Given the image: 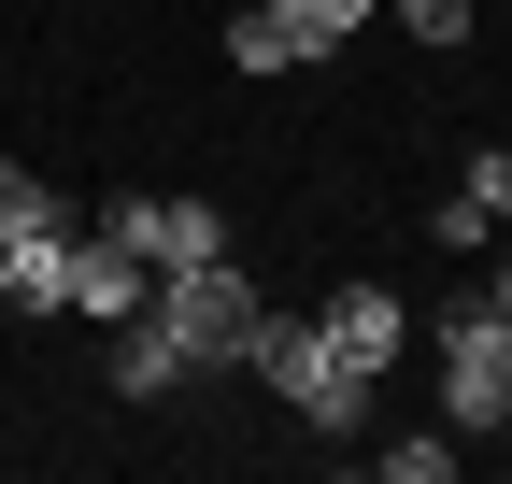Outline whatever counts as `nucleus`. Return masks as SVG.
Returning <instances> with one entry per match:
<instances>
[{
  "instance_id": "f257e3e1",
  "label": "nucleus",
  "mask_w": 512,
  "mask_h": 484,
  "mask_svg": "<svg viewBox=\"0 0 512 484\" xmlns=\"http://www.w3.org/2000/svg\"><path fill=\"white\" fill-rule=\"evenodd\" d=\"M242 371L271 385V399L299 413L313 442H356V428H370V399H384V385H370V371H356V356H342L328 328H313V314H271V328H256V356H242Z\"/></svg>"
},
{
  "instance_id": "f03ea898",
  "label": "nucleus",
  "mask_w": 512,
  "mask_h": 484,
  "mask_svg": "<svg viewBox=\"0 0 512 484\" xmlns=\"http://www.w3.org/2000/svg\"><path fill=\"white\" fill-rule=\"evenodd\" d=\"M143 314L171 328V356L185 371H242L256 356V328H271V299H256V271L242 257H200V271H157V299Z\"/></svg>"
},
{
  "instance_id": "7ed1b4c3",
  "label": "nucleus",
  "mask_w": 512,
  "mask_h": 484,
  "mask_svg": "<svg viewBox=\"0 0 512 484\" xmlns=\"http://www.w3.org/2000/svg\"><path fill=\"white\" fill-rule=\"evenodd\" d=\"M427 356H441V428H456V442L512 428V314H498V299H441Z\"/></svg>"
},
{
  "instance_id": "20e7f679",
  "label": "nucleus",
  "mask_w": 512,
  "mask_h": 484,
  "mask_svg": "<svg viewBox=\"0 0 512 484\" xmlns=\"http://www.w3.org/2000/svg\"><path fill=\"white\" fill-rule=\"evenodd\" d=\"M384 0H242L228 15V72H299V57H342Z\"/></svg>"
},
{
  "instance_id": "39448f33",
  "label": "nucleus",
  "mask_w": 512,
  "mask_h": 484,
  "mask_svg": "<svg viewBox=\"0 0 512 484\" xmlns=\"http://www.w3.org/2000/svg\"><path fill=\"white\" fill-rule=\"evenodd\" d=\"M143 271H200V257H228V228H214V200H114L100 214Z\"/></svg>"
},
{
  "instance_id": "423d86ee",
  "label": "nucleus",
  "mask_w": 512,
  "mask_h": 484,
  "mask_svg": "<svg viewBox=\"0 0 512 484\" xmlns=\"http://www.w3.org/2000/svg\"><path fill=\"white\" fill-rule=\"evenodd\" d=\"M313 328H328V342L356 356V371L384 385V371H399V356H413V299H399V285H342V299H328V314H313Z\"/></svg>"
},
{
  "instance_id": "0eeeda50",
  "label": "nucleus",
  "mask_w": 512,
  "mask_h": 484,
  "mask_svg": "<svg viewBox=\"0 0 512 484\" xmlns=\"http://www.w3.org/2000/svg\"><path fill=\"white\" fill-rule=\"evenodd\" d=\"M143 299H157V271L128 257L114 228H72V314H86V328H128Z\"/></svg>"
},
{
  "instance_id": "6e6552de",
  "label": "nucleus",
  "mask_w": 512,
  "mask_h": 484,
  "mask_svg": "<svg viewBox=\"0 0 512 484\" xmlns=\"http://www.w3.org/2000/svg\"><path fill=\"white\" fill-rule=\"evenodd\" d=\"M171 385H185L171 328H157V314H128V328H114V399H171Z\"/></svg>"
},
{
  "instance_id": "1a4fd4ad",
  "label": "nucleus",
  "mask_w": 512,
  "mask_h": 484,
  "mask_svg": "<svg viewBox=\"0 0 512 484\" xmlns=\"http://www.w3.org/2000/svg\"><path fill=\"white\" fill-rule=\"evenodd\" d=\"M43 228H72V200H57L43 171H15V157H0V242H43Z\"/></svg>"
},
{
  "instance_id": "9d476101",
  "label": "nucleus",
  "mask_w": 512,
  "mask_h": 484,
  "mask_svg": "<svg viewBox=\"0 0 512 484\" xmlns=\"http://www.w3.org/2000/svg\"><path fill=\"white\" fill-rule=\"evenodd\" d=\"M384 15H399V29L441 57V43H470V15H484V0H384Z\"/></svg>"
},
{
  "instance_id": "9b49d317",
  "label": "nucleus",
  "mask_w": 512,
  "mask_h": 484,
  "mask_svg": "<svg viewBox=\"0 0 512 484\" xmlns=\"http://www.w3.org/2000/svg\"><path fill=\"white\" fill-rule=\"evenodd\" d=\"M456 200H470L484 228H512V143H484V157H470V186H456Z\"/></svg>"
},
{
  "instance_id": "f8f14e48",
  "label": "nucleus",
  "mask_w": 512,
  "mask_h": 484,
  "mask_svg": "<svg viewBox=\"0 0 512 484\" xmlns=\"http://www.w3.org/2000/svg\"><path fill=\"white\" fill-rule=\"evenodd\" d=\"M370 470H384V484H441V470H456V442H427V428H413V442H384Z\"/></svg>"
},
{
  "instance_id": "ddd939ff",
  "label": "nucleus",
  "mask_w": 512,
  "mask_h": 484,
  "mask_svg": "<svg viewBox=\"0 0 512 484\" xmlns=\"http://www.w3.org/2000/svg\"><path fill=\"white\" fill-rule=\"evenodd\" d=\"M484 299H498V314H512V257H498V285H484Z\"/></svg>"
},
{
  "instance_id": "4468645a",
  "label": "nucleus",
  "mask_w": 512,
  "mask_h": 484,
  "mask_svg": "<svg viewBox=\"0 0 512 484\" xmlns=\"http://www.w3.org/2000/svg\"><path fill=\"white\" fill-rule=\"evenodd\" d=\"M498 15H512V0H498Z\"/></svg>"
}]
</instances>
